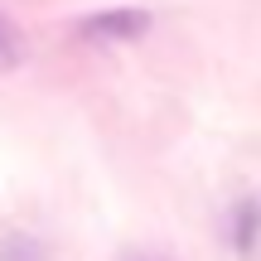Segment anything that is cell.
<instances>
[{"instance_id": "1", "label": "cell", "mask_w": 261, "mask_h": 261, "mask_svg": "<svg viewBox=\"0 0 261 261\" xmlns=\"http://www.w3.org/2000/svg\"><path fill=\"white\" fill-rule=\"evenodd\" d=\"M145 24H150V15H140V10H107V15L83 19V34L102 39V44H121V39L145 34Z\"/></svg>"}, {"instance_id": "2", "label": "cell", "mask_w": 261, "mask_h": 261, "mask_svg": "<svg viewBox=\"0 0 261 261\" xmlns=\"http://www.w3.org/2000/svg\"><path fill=\"white\" fill-rule=\"evenodd\" d=\"M24 58H29V39H24V29H19L10 15H0V73H15Z\"/></svg>"}, {"instance_id": "3", "label": "cell", "mask_w": 261, "mask_h": 261, "mask_svg": "<svg viewBox=\"0 0 261 261\" xmlns=\"http://www.w3.org/2000/svg\"><path fill=\"white\" fill-rule=\"evenodd\" d=\"M256 232H261V208L256 203H237V213H232V242L247 252Z\"/></svg>"}, {"instance_id": "4", "label": "cell", "mask_w": 261, "mask_h": 261, "mask_svg": "<svg viewBox=\"0 0 261 261\" xmlns=\"http://www.w3.org/2000/svg\"><path fill=\"white\" fill-rule=\"evenodd\" d=\"M0 261H48V256L34 237H5L0 242Z\"/></svg>"}, {"instance_id": "5", "label": "cell", "mask_w": 261, "mask_h": 261, "mask_svg": "<svg viewBox=\"0 0 261 261\" xmlns=\"http://www.w3.org/2000/svg\"><path fill=\"white\" fill-rule=\"evenodd\" d=\"M126 261H160V256H126Z\"/></svg>"}]
</instances>
